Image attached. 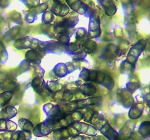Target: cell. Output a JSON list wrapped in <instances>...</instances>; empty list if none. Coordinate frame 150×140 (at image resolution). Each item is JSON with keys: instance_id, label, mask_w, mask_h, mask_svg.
I'll return each instance as SVG.
<instances>
[{"instance_id": "1", "label": "cell", "mask_w": 150, "mask_h": 140, "mask_svg": "<svg viewBox=\"0 0 150 140\" xmlns=\"http://www.w3.org/2000/svg\"><path fill=\"white\" fill-rule=\"evenodd\" d=\"M70 8L75 12L86 17H90L95 12L81 0H66Z\"/></svg>"}, {"instance_id": "2", "label": "cell", "mask_w": 150, "mask_h": 140, "mask_svg": "<svg viewBox=\"0 0 150 140\" xmlns=\"http://www.w3.org/2000/svg\"><path fill=\"white\" fill-rule=\"evenodd\" d=\"M89 18H90V21H89V32L91 36L93 37H96V36H99L100 34L99 16L96 13H94Z\"/></svg>"}, {"instance_id": "3", "label": "cell", "mask_w": 150, "mask_h": 140, "mask_svg": "<svg viewBox=\"0 0 150 140\" xmlns=\"http://www.w3.org/2000/svg\"><path fill=\"white\" fill-rule=\"evenodd\" d=\"M51 12L56 15L63 17L69 13V7L63 3L54 1V4L51 8Z\"/></svg>"}, {"instance_id": "4", "label": "cell", "mask_w": 150, "mask_h": 140, "mask_svg": "<svg viewBox=\"0 0 150 140\" xmlns=\"http://www.w3.org/2000/svg\"><path fill=\"white\" fill-rule=\"evenodd\" d=\"M146 42L145 40H140L130 49L128 55L133 57L136 59H138L140 54L146 48Z\"/></svg>"}, {"instance_id": "5", "label": "cell", "mask_w": 150, "mask_h": 140, "mask_svg": "<svg viewBox=\"0 0 150 140\" xmlns=\"http://www.w3.org/2000/svg\"><path fill=\"white\" fill-rule=\"evenodd\" d=\"M102 5L107 15L112 16L117 12V7L112 0H98Z\"/></svg>"}, {"instance_id": "6", "label": "cell", "mask_w": 150, "mask_h": 140, "mask_svg": "<svg viewBox=\"0 0 150 140\" xmlns=\"http://www.w3.org/2000/svg\"><path fill=\"white\" fill-rule=\"evenodd\" d=\"M144 110V106L142 104H135L132 106L130 109V112H129V116L132 119H137L142 116V113H143Z\"/></svg>"}, {"instance_id": "7", "label": "cell", "mask_w": 150, "mask_h": 140, "mask_svg": "<svg viewBox=\"0 0 150 140\" xmlns=\"http://www.w3.org/2000/svg\"><path fill=\"white\" fill-rule=\"evenodd\" d=\"M51 131H52V129H51L45 123H42L38 125L34 128L33 132L35 133V135L41 136L48 135V134L51 132Z\"/></svg>"}, {"instance_id": "8", "label": "cell", "mask_w": 150, "mask_h": 140, "mask_svg": "<svg viewBox=\"0 0 150 140\" xmlns=\"http://www.w3.org/2000/svg\"><path fill=\"white\" fill-rule=\"evenodd\" d=\"M78 22H79V18L77 16H76V17H70L64 19L62 23H59V24L67 29L68 28H73L77 24Z\"/></svg>"}, {"instance_id": "9", "label": "cell", "mask_w": 150, "mask_h": 140, "mask_svg": "<svg viewBox=\"0 0 150 140\" xmlns=\"http://www.w3.org/2000/svg\"><path fill=\"white\" fill-rule=\"evenodd\" d=\"M139 132L143 137H147L150 135V122L145 121L141 124Z\"/></svg>"}, {"instance_id": "10", "label": "cell", "mask_w": 150, "mask_h": 140, "mask_svg": "<svg viewBox=\"0 0 150 140\" xmlns=\"http://www.w3.org/2000/svg\"><path fill=\"white\" fill-rule=\"evenodd\" d=\"M68 69L67 67V66L64 64H59V65L56 66L55 69H54V72L57 75H58L59 77H64L66 74L68 73V71L67 70Z\"/></svg>"}, {"instance_id": "11", "label": "cell", "mask_w": 150, "mask_h": 140, "mask_svg": "<svg viewBox=\"0 0 150 140\" xmlns=\"http://www.w3.org/2000/svg\"><path fill=\"white\" fill-rule=\"evenodd\" d=\"M81 90L85 95H92L96 92V88L94 85L90 84H84L81 87Z\"/></svg>"}, {"instance_id": "12", "label": "cell", "mask_w": 150, "mask_h": 140, "mask_svg": "<svg viewBox=\"0 0 150 140\" xmlns=\"http://www.w3.org/2000/svg\"><path fill=\"white\" fill-rule=\"evenodd\" d=\"M19 125L22 129L26 131H29L33 128V124L24 118L19 120Z\"/></svg>"}, {"instance_id": "13", "label": "cell", "mask_w": 150, "mask_h": 140, "mask_svg": "<svg viewBox=\"0 0 150 140\" xmlns=\"http://www.w3.org/2000/svg\"><path fill=\"white\" fill-rule=\"evenodd\" d=\"M3 112H4V115H5L4 118L8 119V118H13V117L17 114V110H16V108L13 107V106H8L3 110Z\"/></svg>"}, {"instance_id": "14", "label": "cell", "mask_w": 150, "mask_h": 140, "mask_svg": "<svg viewBox=\"0 0 150 140\" xmlns=\"http://www.w3.org/2000/svg\"><path fill=\"white\" fill-rule=\"evenodd\" d=\"M13 93L10 92H5L0 94V106L5 105L12 98Z\"/></svg>"}, {"instance_id": "15", "label": "cell", "mask_w": 150, "mask_h": 140, "mask_svg": "<svg viewBox=\"0 0 150 140\" xmlns=\"http://www.w3.org/2000/svg\"><path fill=\"white\" fill-rule=\"evenodd\" d=\"M42 22L45 23H50L54 20V14L50 11H45L42 15Z\"/></svg>"}, {"instance_id": "16", "label": "cell", "mask_w": 150, "mask_h": 140, "mask_svg": "<svg viewBox=\"0 0 150 140\" xmlns=\"http://www.w3.org/2000/svg\"><path fill=\"white\" fill-rule=\"evenodd\" d=\"M104 134H105V136L108 139H109L110 140H116L117 139V136H118L117 133L111 128H108V129L104 133Z\"/></svg>"}, {"instance_id": "17", "label": "cell", "mask_w": 150, "mask_h": 140, "mask_svg": "<svg viewBox=\"0 0 150 140\" xmlns=\"http://www.w3.org/2000/svg\"><path fill=\"white\" fill-rule=\"evenodd\" d=\"M30 8H35L40 4V0H20Z\"/></svg>"}, {"instance_id": "18", "label": "cell", "mask_w": 150, "mask_h": 140, "mask_svg": "<svg viewBox=\"0 0 150 140\" xmlns=\"http://www.w3.org/2000/svg\"><path fill=\"white\" fill-rule=\"evenodd\" d=\"M140 86V83L139 82H129L127 84V88L130 93H133L136 90H137Z\"/></svg>"}, {"instance_id": "19", "label": "cell", "mask_w": 150, "mask_h": 140, "mask_svg": "<svg viewBox=\"0 0 150 140\" xmlns=\"http://www.w3.org/2000/svg\"><path fill=\"white\" fill-rule=\"evenodd\" d=\"M26 56L27 58V59L31 60V61H35V60L38 59V53H37V52H35L34 50L27 52Z\"/></svg>"}, {"instance_id": "20", "label": "cell", "mask_w": 150, "mask_h": 140, "mask_svg": "<svg viewBox=\"0 0 150 140\" xmlns=\"http://www.w3.org/2000/svg\"><path fill=\"white\" fill-rule=\"evenodd\" d=\"M86 31L85 30V29L83 28H79L76 31V38L77 39H81V38H83V36L86 35Z\"/></svg>"}, {"instance_id": "21", "label": "cell", "mask_w": 150, "mask_h": 140, "mask_svg": "<svg viewBox=\"0 0 150 140\" xmlns=\"http://www.w3.org/2000/svg\"><path fill=\"white\" fill-rule=\"evenodd\" d=\"M42 82H41V80L38 77H36V78L32 80V85H33L34 88L36 90L37 88H40L42 87Z\"/></svg>"}, {"instance_id": "22", "label": "cell", "mask_w": 150, "mask_h": 140, "mask_svg": "<svg viewBox=\"0 0 150 140\" xmlns=\"http://www.w3.org/2000/svg\"><path fill=\"white\" fill-rule=\"evenodd\" d=\"M90 71L89 69H83L80 74V77L84 80H89V76Z\"/></svg>"}, {"instance_id": "23", "label": "cell", "mask_w": 150, "mask_h": 140, "mask_svg": "<svg viewBox=\"0 0 150 140\" xmlns=\"http://www.w3.org/2000/svg\"><path fill=\"white\" fill-rule=\"evenodd\" d=\"M96 132H97L96 129H95L94 127L89 125V128H88L86 134H88V135H90V136H95V134H96Z\"/></svg>"}, {"instance_id": "24", "label": "cell", "mask_w": 150, "mask_h": 140, "mask_svg": "<svg viewBox=\"0 0 150 140\" xmlns=\"http://www.w3.org/2000/svg\"><path fill=\"white\" fill-rule=\"evenodd\" d=\"M146 103H147L148 106H149V109H150V100H149V101H146Z\"/></svg>"}, {"instance_id": "25", "label": "cell", "mask_w": 150, "mask_h": 140, "mask_svg": "<svg viewBox=\"0 0 150 140\" xmlns=\"http://www.w3.org/2000/svg\"><path fill=\"white\" fill-rule=\"evenodd\" d=\"M54 1H59V2H61L62 0H54Z\"/></svg>"}]
</instances>
